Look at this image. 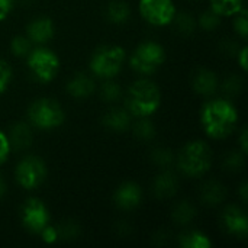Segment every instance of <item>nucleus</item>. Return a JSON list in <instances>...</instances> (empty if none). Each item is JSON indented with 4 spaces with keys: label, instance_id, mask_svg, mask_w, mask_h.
<instances>
[{
    "label": "nucleus",
    "instance_id": "f3484780",
    "mask_svg": "<svg viewBox=\"0 0 248 248\" xmlns=\"http://www.w3.org/2000/svg\"><path fill=\"white\" fill-rule=\"evenodd\" d=\"M177 187H179V180L170 171L161 173L154 180V193L158 198H170V196H173L177 192Z\"/></svg>",
    "mask_w": 248,
    "mask_h": 248
},
{
    "label": "nucleus",
    "instance_id": "0eeeda50",
    "mask_svg": "<svg viewBox=\"0 0 248 248\" xmlns=\"http://www.w3.org/2000/svg\"><path fill=\"white\" fill-rule=\"evenodd\" d=\"M28 67L39 81L48 83L57 76L60 70V60L52 51L38 48L28 54Z\"/></svg>",
    "mask_w": 248,
    "mask_h": 248
},
{
    "label": "nucleus",
    "instance_id": "bb28decb",
    "mask_svg": "<svg viewBox=\"0 0 248 248\" xmlns=\"http://www.w3.org/2000/svg\"><path fill=\"white\" fill-rule=\"evenodd\" d=\"M234 16H235V19H234V26H235L237 33H238L241 38H247V35H248L247 10L243 7V9H241V10H238Z\"/></svg>",
    "mask_w": 248,
    "mask_h": 248
},
{
    "label": "nucleus",
    "instance_id": "7c9ffc66",
    "mask_svg": "<svg viewBox=\"0 0 248 248\" xmlns=\"http://www.w3.org/2000/svg\"><path fill=\"white\" fill-rule=\"evenodd\" d=\"M224 166H225V169H228L231 171L240 170L244 166V154H237V153L230 154L227 157V160L224 161Z\"/></svg>",
    "mask_w": 248,
    "mask_h": 248
},
{
    "label": "nucleus",
    "instance_id": "aec40b11",
    "mask_svg": "<svg viewBox=\"0 0 248 248\" xmlns=\"http://www.w3.org/2000/svg\"><path fill=\"white\" fill-rule=\"evenodd\" d=\"M131 10L129 6L125 1L121 0H115L112 3H109L108 10H106V16L110 22L113 23H124L129 19Z\"/></svg>",
    "mask_w": 248,
    "mask_h": 248
},
{
    "label": "nucleus",
    "instance_id": "a211bd4d",
    "mask_svg": "<svg viewBox=\"0 0 248 248\" xmlns=\"http://www.w3.org/2000/svg\"><path fill=\"white\" fill-rule=\"evenodd\" d=\"M7 138H9L10 147H15L17 150H25L32 142V132L26 124H16L12 126L10 137Z\"/></svg>",
    "mask_w": 248,
    "mask_h": 248
},
{
    "label": "nucleus",
    "instance_id": "9d476101",
    "mask_svg": "<svg viewBox=\"0 0 248 248\" xmlns=\"http://www.w3.org/2000/svg\"><path fill=\"white\" fill-rule=\"evenodd\" d=\"M20 219L26 230L31 232H39L45 225L49 224V212L39 199L31 198L22 206Z\"/></svg>",
    "mask_w": 248,
    "mask_h": 248
},
{
    "label": "nucleus",
    "instance_id": "2f4dec72",
    "mask_svg": "<svg viewBox=\"0 0 248 248\" xmlns=\"http://www.w3.org/2000/svg\"><path fill=\"white\" fill-rule=\"evenodd\" d=\"M243 89V81L238 77H230L224 83V92L227 94H237Z\"/></svg>",
    "mask_w": 248,
    "mask_h": 248
},
{
    "label": "nucleus",
    "instance_id": "4be33fe9",
    "mask_svg": "<svg viewBox=\"0 0 248 248\" xmlns=\"http://www.w3.org/2000/svg\"><path fill=\"white\" fill-rule=\"evenodd\" d=\"M180 244L185 248H209L211 247V241L209 238L201 232V231H189L186 234L182 235L180 238Z\"/></svg>",
    "mask_w": 248,
    "mask_h": 248
},
{
    "label": "nucleus",
    "instance_id": "f704fd0d",
    "mask_svg": "<svg viewBox=\"0 0 248 248\" xmlns=\"http://www.w3.org/2000/svg\"><path fill=\"white\" fill-rule=\"evenodd\" d=\"M171 158H173V155H171V153H170L169 150H157V151H154V154H153L154 163H157V164H160V166L170 164V163H171Z\"/></svg>",
    "mask_w": 248,
    "mask_h": 248
},
{
    "label": "nucleus",
    "instance_id": "1a4fd4ad",
    "mask_svg": "<svg viewBox=\"0 0 248 248\" xmlns=\"http://www.w3.org/2000/svg\"><path fill=\"white\" fill-rule=\"evenodd\" d=\"M140 13L151 25L166 26L176 16L173 0H140Z\"/></svg>",
    "mask_w": 248,
    "mask_h": 248
},
{
    "label": "nucleus",
    "instance_id": "58836bf2",
    "mask_svg": "<svg viewBox=\"0 0 248 248\" xmlns=\"http://www.w3.org/2000/svg\"><path fill=\"white\" fill-rule=\"evenodd\" d=\"M6 193V183L3 182V179L0 177V198Z\"/></svg>",
    "mask_w": 248,
    "mask_h": 248
},
{
    "label": "nucleus",
    "instance_id": "4468645a",
    "mask_svg": "<svg viewBox=\"0 0 248 248\" xmlns=\"http://www.w3.org/2000/svg\"><path fill=\"white\" fill-rule=\"evenodd\" d=\"M218 80L214 71L208 68H199L192 77V87L202 96H209L217 90Z\"/></svg>",
    "mask_w": 248,
    "mask_h": 248
},
{
    "label": "nucleus",
    "instance_id": "20e7f679",
    "mask_svg": "<svg viewBox=\"0 0 248 248\" xmlns=\"http://www.w3.org/2000/svg\"><path fill=\"white\" fill-rule=\"evenodd\" d=\"M125 61V51L118 45H106L99 48L90 61V70L102 77V78H112L115 77Z\"/></svg>",
    "mask_w": 248,
    "mask_h": 248
},
{
    "label": "nucleus",
    "instance_id": "6ab92c4d",
    "mask_svg": "<svg viewBox=\"0 0 248 248\" xmlns=\"http://www.w3.org/2000/svg\"><path fill=\"white\" fill-rule=\"evenodd\" d=\"M201 198L209 206L218 205L225 198V187L221 183H218V182H208L202 187Z\"/></svg>",
    "mask_w": 248,
    "mask_h": 248
},
{
    "label": "nucleus",
    "instance_id": "f03ea898",
    "mask_svg": "<svg viewBox=\"0 0 248 248\" xmlns=\"http://www.w3.org/2000/svg\"><path fill=\"white\" fill-rule=\"evenodd\" d=\"M161 103V93L155 83L150 80H137L131 84L126 94V109L138 118H148L155 113Z\"/></svg>",
    "mask_w": 248,
    "mask_h": 248
},
{
    "label": "nucleus",
    "instance_id": "4c0bfd02",
    "mask_svg": "<svg viewBox=\"0 0 248 248\" xmlns=\"http://www.w3.org/2000/svg\"><path fill=\"white\" fill-rule=\"evenodd\" d=\"M241 148H243V154L247 153V132L243 131V135H241Z\"/></svg>",
    "mask_w": 248,
    "mask_h": 248
},
{
    "label": "nucleus",
    "instance_id": "423d86ee",
    "mask_svg": "<svg viewBox=\"0 0 248 248\" xmlns=\"http://www.w3.org/2000/svg\"><path fill=\"white\" fill-rule=\"evenodd\" d=\"M166 60L164 48L153 41L141 44L131 55L129 64L140 74H153L157 71Z\"/></svg>",
    "mask_w": 248,
    "mask_h": 248
},
{
    "label": "nucleus",
    "instance_id": "39448f33",
    "mask_svg": "<svg viewBox=\"0 0 248 248\" xmlns=\"http://www.w3.org/2000/svg\"><path fill=\"white\" fill-rule=\"evenodd\" d=\"M29 122L39 129H54L62 125L64 110L52 99H39L35 100L28 110Z\"/></svg>",
    "mask_w": 248,
    "mask_h": 248
},
{
    "label": "nucleus",
    "instance_id": "473e14b6",
    "mask_svg": "<svg viewBox=\"0 0 248 248\" xmlns=\"http://www.w3.org/2000/svg\"><path fill=\"white\" fill-rule=\"evenodd\" d=\"M39 234H41V238H42V241H45V243H55L57 240H58V230L57 228H54V227H51L49 224L48 225H45L41 231H39Z\"/></svg>",
    "mask_w": 248,
    "mask_h": 248
},
{
    "label": "nucleus",
    "instance_id": "dca6fc26",
    "mask_svg": "<svg viewBox=\"0 0 248 248\" xmlns=\"http://www.w3.org/2000/svg\"><path fill=\"white\" fill-rule=\"evenodd\" d=\"M67 92L76 99H86L94 92V81L89 76L78 73L68 81Z\"/></svg>",
    "mask_w": 248,
    "mask_h": 248
},
{
    "label": "nucleus",
    "instance_id": "a878e982",
    "mask_svg": "<svg viewBox=\"0 0 248 248\" xmlns=\"http://www.w3.org/2000/svg\"><path fill=\"white\" fill-rule=\"evenodd\" d=\"M154 132H155L154 125L147 118H141L135 124V135L140 137L141 140H148V138L154 137Z\"/></svg>",
    "mask_w": 248,
    "mask_h": 248
},
{
    "label": "nucleus",
    "instance_id": "cd10ccee",
    "mask_svg": "<svg viewBox=\"0 0 248 248\" xmlns=\"http://www.w3.org/2000/svg\"><path fill=\"white\" fill-rule=\"evenodd\" d=\"M199 22H201V26H202L203 29H206V31H212V29H215V28L219 25V22H221V16H219L218 13H215V12L211 9V10L205 12L203 15H201Z\"/></svg>",
    "mask_w": 248,
    "mask_h": 248
},
{
    "label": "nucleus",
    "instance_id": "e433bc0d",
    "mask_svg": "<svg viewBox=\"0 0 248 248\" xmlns=\"http://www.w3.org/2000/svg\"><path fill=\"white\" fill-rule=\"evenodd\" d=\"M238 60H240V65H241V68L246 71V70H247V48H243V49L240 51Z\"/></svg>",
    "mask_w": 248,
    "mask_h": 248
},
{
    "label": "nucleus",
    "instance_id": "5701e85b",
    "mask_svg": "<svg viewBox=\"0 0 248 248\" xmlns=\"http://www.w3.org/2000/svg\"><path fill=\"white\" fill-rule=\"evenodd\" d=\"M173 218L177 224L186 225L195 218V208L187 202H182L180 205L176 206V209L173 212Z\"/></svg>",
    "mask_w": 248,
    "mask_h": 248
},
{
    "label": "nucleus",
    "instance_id": "f8f14e48",
    "mask_svg": "<svg viewBox=\"0 0 248 248\" xmlns=\"http://www.w3.org/2000/svg\"><path fill=\"white\" fill-rule=\"evenodd\" d=\"M115 203L118 208L121 209H134L141 203L142 199V192L141 187L137 183L132 182H126L124 185H121L118 187V190L115 192Z\"/></svg>",
    "mask_w": 248,
    "mask_h": 248
},
{
    "label": "nucleus",
    "instance_id": "9b49d317",
    "mask_svg": "<svg viewBox=\"0 0 248 248\" xmlns=\"http://www.w3.org/2000/svg\"><path fill=\"white\" fill-rule=\"evenodd\" d=\"M222 222L227 231L237 237H246L248 232V218L246 212L238 206H228L224 211Z\"/></svg>",
    "mask_w": 248,
    "mask_h": 248
},
{
    "label": "nucleus",
    "instance_id": "c9c22d12",
    "mask_svg": "<svg viewBox=\"0 0 248 248\" xmlns=\"http://www.w3.org/2000/svg\"><path fill=\"white\" fill-rule=\"evenodd\" d=\"M13 1L15 0H0V22L4 20L7 17V15L10 13V10L13 7Z\"/></svg>",
    "mask_w": 248,
    "mask_h": 248
},
{
    "label": "nucleus",
    "instance_id": "6e6552de",
    "mask_svg": "<svg viewBox=\"0 0 248 248\" xmlns=\"http://www.w3.org/2000/svg\"><path fill=\"white\" fill-rule=\"evenodd\" d=\"M16 180L17 183L26 189V190H32L36 189L46 177V167L44 164V161L38 157H26L23 158L17 167H16Z\"/></svg>",
    "mask_w": 248,
    "mask_h": 248
},
{
    "label": "nucleus",
    "instance_id": "393cba45",
    "mask_svg": "<svg viewBox=\"0 0 248 248\" xmlns=\"http://www.w3.org/2000/svg\"><path fill=\"white\" fill-rule=\"evenodd\" d=\"M108 80H109V78H108ZM100 94H102V99L106 100V102H116V100L122 96V89L119 87L118 83L109 80V81H106V83L102 86Z\"/></svg>",
    "mask_w": 248,
    "mask_h": 248
},
{
    "label": "nucleus",
    "instance_id": "c85d7f7f",
    "mask_svg": "<svg viewBox=\"0 0 248 248\" xmlns=\"http://www.w3.org/2000/svg\"><path fill=\"white\" fill-rule=\"evenodd\" d=\"M173 20H176L177 29H179L182 33H190V32L195 29V22H193V19H192L189 15H186V13H180V15L176 13V16H174Z\"/></svg>",
    "mask_w": 248,
    "mask_h": 248
},
{
    "label": "nucleus",
    "instance_id": "72a5a7b5",
    "mask_svg": "<svg viewBox=\"0 0 248 248\" xmlns=\"http://www.w3.org/2000/svg\"><path fill=\"white\" fill-rule=\"evenodd\" d=\"M10 150H12V147H10L7 135L3 131H0V164H3L7 160Z\"/></svg>",
    "mask_w": 248,
    "mask_h": 248
},
{
    "label": "nucleus",
    "instance_id": "ddd939ff",
    "mask_svg": "<svg viewBox=\"0 0 248 248\" xmlns=\"http://www.w3.org/2000/svg\"><path fill=\"white\" fill-rule=\"evenodd\" d=\"M28 39L36 44H45L54 36V23L48 17H38L26 28Z\"/></svg>",
    "mask_w": 248,
    "mask_h": 248
},
{
    "label": "nucleus",
    "instance_id": "f257e3e1",
    "mask_svg": "<svg viewBox=\"0 0 248 248\" xmlns=\"http://www.w3.org/2000/svg\"><path fill=\"white\" fill-rule=\"evenodd\" d=\"M238 112L235 106L225 99L208 102L201 113V124L205 134L214 140L228 137L237 126Z\"/></svg>",
    "mask_w": 248,
    "mask_h": 248
},
{
    "label": "nucleus",
    "instance_id": "7ed1b4c3",
    "mask_svg": "<svg viewBox=\"0 0 248 248\" xmlns=\"http://www.w3.org/2000/svg\"><path fill=\"white\" fill-rule=\"evenodd\" d=\"M179 169L189 177H201L209 171L212 166V151L203 141L186 144L177 157Z\"/></svg>",
    "mask_w": 248,
    "mask_h": 248
},
{
    "label": "nucleus",
    "instance_id": "c756f323",
    "mask_svg": "<svg viewBox=\"0 0 248 248\" xmlns=\"http://www.w3.org/2000/svg\"><path fill=\"white\" fill-rule=\"evenodd\" d=\"M10 81H12V68L6 61L0 60V94L9 87Z\"/></svg>",
    "mask_w": 248,
    "mask_h": 248
},
{
    "label": "nucleus",
    "instance_id": "2eb2a0df",
    "mask_svg": "<svg viewBox=\"0 0 248 248\" xmlns=\"http://www.w3.org/2000/svg\"><path fill=\"white\" fill-rule=\"evenodd\" d=\"M103 125L112 131L124 132L131 126V113L128 109L122 108H112L103 116Z\"/></svg>",
    "mask_w": 248,
    "mask_h": 248
},
{
    "label": "nucleus",
    "instance_id": "b1692460",
    "mask_svg": "<svg viewBox=\"0 0 248 248\" xmlns=\"http://www.w3.org/2000/svg\"><path fill=\"white\" fill-rule=\"evenodd\" d=\"M10 49H12L13 55H16V57H28V54L32 51L31 41L28 39V36H16L12 39Z\"/></svg>",
    "mask_w": 248,
    "mask_h": 248
},
{
    "label": "nucleus",
    "instance_id": "412c9836",
    "mask_svg": "<svg viewBox=\"0 0 248 248\" xmlns=\"http://www.w3.org/2000/svg\"><path fill=\"white\" fill-rule=\"evenodd\" d=\"M211 9L219 16H234L244 6V0H209Z\"/></svg>",
    "mask_w": 248,
    "mask_h": 248
}]
</instances>
